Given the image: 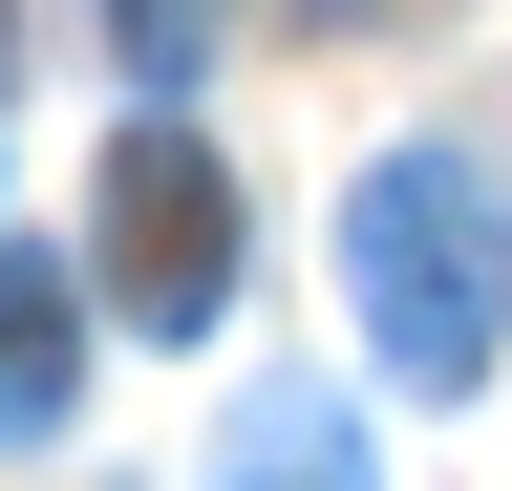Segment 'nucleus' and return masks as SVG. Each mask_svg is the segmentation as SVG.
Returning <instances> with one entry per match:
<instances>
[{"label": "nucleus", "instance_id": "1", "mask_svg": "<svg viewBox=\"0 0 512 491\" xmlns=\"http://www.w3.org/2000/svg\"><path fill=\"white\" fill-rule=\"evenodd\" d=\"M342 299H363V363L384 385H491L512 342V171L491 150H384L342 193Z\"/></svg>", "mask_w": 512, "mask_h": 491}, {"label": "nucleus", "instance_id": "2", "mask_svg": "<svg viewBox=\"0 0 512 491\" xmlns=\"http://www.w3.org/2000/svg\"><path fill=\"white\" fill-rule=\"evenodd\" d=\"M107 299H128L150 342H192V321L235 299V171L192 150V129H128V150H107Z\"/></svg>", "mask_w": 512, "mask_h": 491}, {"label": "nucleus", "instance_id": "3", "mask_svg": "<svg viewBox=\"0 0 512 491\" xmlns=\"http://www.w3.org/2000/svg\"><path fill=\"white\" fill-rule=\"evenodd\" d=\"M64 406H86V278H64V257H0V449H43Z\"/></svg>", "mask_w": 512, "mask_h": 491}, {"label": "nucleus", "instance_id": "4", "mask_svg": "<svg viewBox=\"0 0 512 491\" xmlns=\"http://www.w3.org/2000/svg\"><path fill=\"white\" fill-rule=\"evenodd\" d=\"M214 491H384V470H363L342 385H256V406H235V449H214Z\"/></svg>", "mask_w": 512, "mask_h": 491}]
</instances>
